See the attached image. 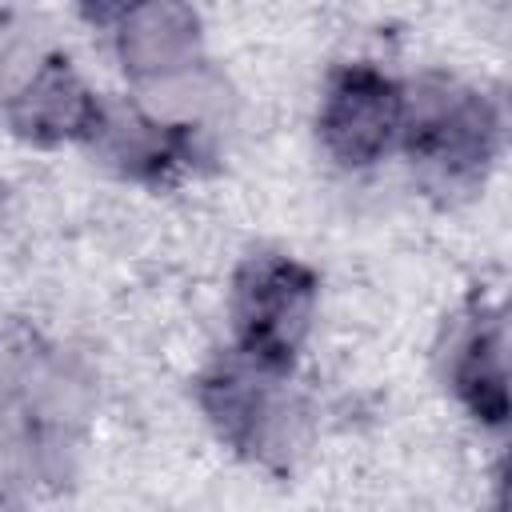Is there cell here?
Listing matches in <instances>:
<instances>
[{"instance_id":"cell-8","label":"cell","mask_w":512,"mask_h":512,"mask_svg":"<svg viewBox=\"0 0 512 512\" xmlns=\"http://www.w3.org/2000/svg\"><path fill=\"white\" fill-rule=\"evenodd\" d=\"M116 52L136 80H176L200 60V16L172 0L132 4L116 20Z\"/></svg>"},{"instance_id":"cell-5","label":"cell","mask_w":512,"mask_h":512,"mask_svg":"<svg viewBox=\"0 0 512 512\" xmlns=\"http://www.w3.org/2000/svg\"><path fill=\"white\" fill-rule=\"evenodd\" d=\"M404 88L372 64L332 72L320 100V140L344 168L376 164L400 136Z\"/></svg>"},{"instance_id":"cell-2","label":"cell","mask_w":512,"mask_h":512,"mask_svg":"<svg viewBox=\"0 0 512 512\" xmlns=\"http://www.w3.org/2000/svg\"><path fill=\"white\" fill-rule=\"evenodd\" d=\"M432 192H472L500 144V120L488 96L428 76L404 92V116L396 136Z\"/></svg>"},{"instance_id":"cell-7","label":"cell","mask_w":512,"mask_h":512,"mask_svg":"<svg viewBox=\"0 0 512 512\" xmlns=\"http://www.w3.org/2000/svg\"><path fill=\"white\" fill-rule=\"evenodd\" d=\"M88 144L120 176L148 180V184L168 180L196 152L192 124L160 120V116H148L144 108L104 104V100H100V116H96V124L88 132Z\"/></svg>"},{"instance_id":"cell-3","label":"cell","mask_w":512,"mask_h":512,"mask_svg":"<svg viewBox=\"0 0 512 512\" xmlns=\"http://www.w3.org/2000/svg\"><path fill=\"white\" fill-rule=\"evenodd\" d=\"M316 312V272L292 256H248L232 284L236 352L268 372H288Z\"/></svg>"},{"instance_id":"cell-1","label":"cell","mask_w":512,"mask_h":512,"mask_svg":"<svg viewBox=\"0 0 512 512\" xmlns=\"http://www.w3.org/2000/svg\"><path fill=\"white\" fill-rule=\"evenodd\" d=\"M88 388L60 348L24 328H0V444L32 468L60 476Z\"/></svg>"},{"instance_id":"cell-9","label":"cell","mask_w":512,"mask_h":512,"mask_svg":"<svg viewBox=\"0 0 512 512\" xmlns=\"http://www.w3.org/2000/svg\"><path fill=\"white\" fill-rule=\"evenodd\" d=\"M452 388L464 408L500 428L508 420V372H504V320L500 312H476L452 348Z\"/></svg>"},{"instance_id":"cell-4","label":"cell","mask_w":512,"mask_h":512,"mask_svg":"<svg viewBox=\"0 0 512 512\" xmlns=\"http://www.w3.org/2000/svg\"><path fill=\"white\" fill-rule=\"evenodd\" d=\"M196 392L220 440H228L248 460L288 464L300 412L280 388V372H268L240 352H228L200 376Z\"/></svg>"},{"instance_id":"cell-6","label":"cell","mask_w":512,"mask_h":512,"mask_svg":"<svg viewBox=\"0 0 512 512\" xmlns=\"http://www.w3.org/2000/svg\"><path fill=\"white\" fill-rule=\"evenodd\" d=\"M100 116V100L76 76L64 56H44L24 72V80L8 96V128L40 148L64 140H88Z\"/></svg>"}]
</instances>
